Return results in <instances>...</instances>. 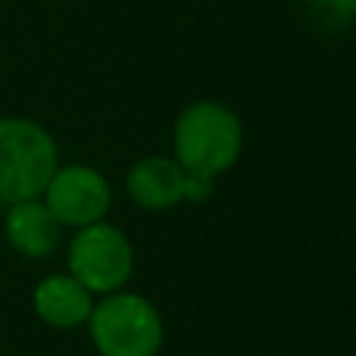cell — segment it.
<instances>
[{
	"instance_id": "cell-1",
	"label": "cell",
	"mask_w": 356,
	"mask_h": 356,
	"mask_svg": "<svg viewBox=\"0 0 356 356\" xmlns=\"http://www.w3.org/2000/svg\"><path fill=\"white\" fill-rule=\"evenodd\" d=\"M242 150V122L239 117L217 103L200 100L181 111L172 131L175 161L200 178H214L228 170Z\"/></svg>"
},
{
	"instance_id": "cell-2",
	"label": "cell",
	"mask_w": 356,
	"mask_h": 356,
	"mask_svg": "<svg viewBox=\"0 0 356 356\" xmlns=\"http://www.w3.org/2000/svg\"><path fill=\"white\" fill-rule=\"evenodd\" d=\"M58 170V147L44 125L0 117V200L6 206L42 197Z\"/></svg>"
},
{
	"instance_id": "cell-3",
	"label": "cell",
	"mask_w": 356,
	"mask_h": 356,
	"mask_svg": "<svg viewBox=\"0 0 356 356\" xmlns=\"http://www.w3.org/2000/svg\"><path fill=\"white\" fill-rule=\"evenodd\" d=\"M92 345L100 356H159L164 323L159 309L136 292L103 295L86 320Z\"/></svg>"
},
{
	"instance_id": "cell-4",
	"label": "cell",
	"mask_w": 356,
	"mask_h": 356,
	"mask_svg": "<svg viewBox=\"0 0 356 356\" xmlns=\"http://www.w3.org/2000/svg\"><path fill=\"white\" fill-rule=\"evenodd\" d=\"M70 275L92 295H111L122 289L134 273V248L128 236L111 222H92L78 228L67 248Z\"/></svg>"
},
{
	"instance_id": "cell-5",
	"label": "cell",
	"mask_w": 356,
	"mask_h": 356,
	"mask_svg": "<svg viewBox=\"0 0 356 356\" xmlns=\"http://www.w3.org/2000/svg\"><path fill=\"white\" fill-rule=\"evenodd\" d=\"M125 189L131 200L147 211H164L184 200L203 203L211 197V178H200L186 172L175 159L147 156L136 161L125 175Z\"/></svg>"
},
{
	"instance_id": "cell-6",
	"label": "cell",
	"mask_w": 356,
	"mask_h": 356,
	"mask_svg": "<svg viewBox=\"0 0 356 356\" xmlns=\"http://www.w3.org/2000/svg\"><path fill=\"white\" fill-rule=\"evenodd\" d=\"M50 214L67 228H83L100 222L111 209L108 181L86 164L58 167L42 192Z\"/></svg>"
},
{
	"instance_id": "cell-7",
	"label": "cell",
	"mask_w": 356,
	"mask_h": 356,
	"mask_svg": "<svg viewBox=\"0 0 356 356\" xmlns=\"http://www.w3.org/2000/svg\"><path fill=\"white\" fill-rule=\"evenodd\" d=\"M95 295L70 273L44 275L33 286V312L50 328H78L89 320Z\"/></svg>"
},
{
	"instance_id": "cell-8",
	"label": "cell",
	"mask_w": 356,
	"mask_h": 356,
	"mask_svg": "<svg viewBox=\"0 0 356 356\" xmlns=\"http://www.w3.org/2000/svg\"><path fill=\"white\" fill-rule=\"evenodd\" d=\"M61 222L50 214L44 200H22L11 203L3 217V234L6 242L28 256V259H44L50 256L61 242Z\"/></svg>"
},
{
	"instance_id": "cell-9",
	"label": "cell",
	"mask_w": 356,
	"mask_h": 356,
	"mask_svg": "<svg viewBox=\"0 0 356 356\" xmlns=\"http://www.w3.org/2000/svg\"><path fill=\"white\" fill-rule=\"evenodd\" d=\"M328 6L342 17H356V0H328Z\"/></svg>"
}]
</instances>
